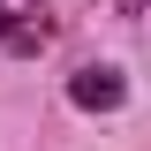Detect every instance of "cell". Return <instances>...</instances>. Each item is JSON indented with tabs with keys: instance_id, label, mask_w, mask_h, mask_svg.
Segmentation results:
<instances>
[{
	"instance_id": "obj_1",
	"label": "cell",
	"mask_w": 151,
	"mask_h": 151,
	"mask_svg": "<svg viewBox=\"0 0 151 151\" xmlns=\"http://www.w3.org/2000/svg\"><path fill=\"white\" fill-rule=\"evenodd\" d=\"M0 45L8 53H45L53 45V8L45 0H0Z\"/></svg>"
},
{
	"instance_id": "obj_2",
	"label": "cell",
	"mask_w": 151,
	"mask_h": 151,
	"mask_svg": "<svg viewBox=\"0 0 151 151\" xmlns=\"http://www.w3.org/2000/svg\"><path fill=\"white\" fill-rule=\"evenodd\" d=\"M68 98H76L83 113H113L121 98H129V83H121V68H83V76L68 83Z\"/></svg>"
}]
</instances>
